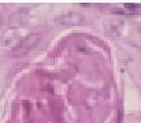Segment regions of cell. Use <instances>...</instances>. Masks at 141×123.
<instances>
[{
  "label": "cell",
  "instance_id": "cell-1",
  "mask_svg": "<svg viewBox=\"0 0 141 123\" xmlns=\"http://www.w3.org/2000/svg\"><path fill=\"white\" fill-rule=\"evenodd\" d=\"M40 40H41V34H38V33H32V34L27 36L26 38H24V40L12 49L11 55L15 56V58H17V56L26 55L27 52H30V49H33V48L38 44Z\"/></svg>",
  "mask_w": 141,
  "mask_h": 123
},
{
  "label": "cell",
  "instance_id": "cell-2",
  "mask_svg": "<svg viewBox=\"0 0 141 123\" xmlns=\"http://www.w3.org/2000/svg\"><path fill=\"white\" fill-rule=\"evenodd\" d=\"M84 20V17L79 12H65L63 15L56 18V22L59 23H63V25H79L81 22Z\"/></svg>",
  "mask_w": 141,
  "mask_h": 123
},
{
  "label": "cell",
  "instance_id": "cell-3",
  "mask_svg": "<svg viewBox=\"0 0 141 123\" xmlns=\"http://www.w3.org/2000/svg\"><path fill=\"white\" fill-rule=\"evenodd\" d=\"M125 8L129 12H138L140 11V6L136 3H125Z\"/></svg>",
  "mask_w": 141,
  "mask_h": 123
},
{
  "label": "cell",
  "instance_id": "cell-4",
  "mask_svg": "<svg viewBox=\"0 0 141 123\" xmlns=\"http://www.w3.org/2000/svg\"><path fill=\"white\" fill-rule=\"evenodd\" d=\"M117 123H122V108H119V112H118V119Z\"/></svg>",
  "mask_w": 141,
  "mask_h": 123
}]
</instances>
